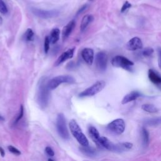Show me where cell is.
<instances>
[{"label":"cell","mask_w":161,"mask_h":161,"mask_svg":"<svg viewBox=\"0 0 161 161\" xmlns=\"http://www.w3.org/2000/svg\"><path fill=\"white\" fill-rule=\"evenodd\" d=\"M69 128L70 130L77 141L81 145V146L86 147L89 146V141L88 138L84 135V134L82 132L81 129L79 127V125L76 121V120H72L69 122Z\"/></svg>","instance_id":"obj_1"},{"label":"cell","mask_w":161,"mask_h":161,"mask_svg":"<svg viewBox=\"0 0 161 161\" xmlns=\"http://www.w3.org/2000/svg\"><path fill=\"white\" fill-rule=\"evenodd\" d=\"M50 91L47 86V83H45V80H42V83H40L39 85L38 91V102L42 108L47 107L49 103Z\"/></svg>","instance_id":"obj_2"},{"label":"cell","mask_w":161,"mask_h":161,"mask_svg":"<svg viewBox=\"0 0 161 161\" xmlns=\"http://www.w3.org/2000/svg\"><path fill=\"white\" fill-rule=\"evenodd\" d=\"M76 80L72 76L69 75H61L51 79L49 82H47V86L50 90H53L61 84H74Z\"/></svg>","instance_id":"obj_3"},{"label":"cell","mask_w":161,"mask_h":161,"mask_svg":"<svg viewBox=\"0 0 161 161\" xmlns=\"http://www.w3.org/2000/svg\"><path fill=\"white\" fill-rule=\"evenodd\" d=\"M56 128L59 135L61 136V137L64 140H68L69 138V133L67 128L65 116L62 113L57 115Z\"/></svg>","instance_id":"obj_4"},{"label":"cell","mask_w":161,"mask_h":161,"mask_svg":"<svg viewBox=\"0 0 161 161\" xmlns=\"http://www.w3.org/2000/svg\"><path fill=\"white\" fill-rule=\"evenodd\" d=\"M105 85L106 83L104 80H99V81L95 83L91 86L89 87L83 91V92L80 93L79 94V96L80 98H84L94 96L103 90L105 87Z\"/></svg>","instance_id":"obj_5"},{"label":"cell","mask_w":161,"mask_h":161,"mask_svg":"<svg viewBox=\"0 0 161 161\" xmlns=\"http://www.w3.org/2000/svg\"><path fill=\"white\" fill-rule=\"evenodd\" d=\"M125 123L123 119H119L112 121L107 126V129L116 135H121L125 131Z\"/></svg>","instance_id":"obj_6"},{"label":"cell","mask_w":161,"mask_h":161,"mask_svg":"<svg viewBox=\"0 0 161 161\" xmlns=\"http://www.w3.org/2000/svg\"><path fill=\"white\" fill-rule=\"evenodd\" d=\"M111 64L114 67H121L130 71V67L133 65V62L128 59L127 57L121 56H116L112 59Z\"/></svg>","instance_id":"obj_7"},{"label":"cell","mask_w":161,"mask_h":161,"mask_svg":"<svg viewBox=\"0 0 161 161\" xmlns=\"http://www.w3.org/2000/svg\"><path fill=\"white\" fill-rule=\"evenodd\" d=\"M31 12L36 17L42 19H49L55 18L59 15V12L56 10H45L37 8H31Z\"/></svg>","instance_id":"obj_8"},{"label":"cell","mask_w":161,"mask_h":161,"mask_svg":"<svg viewBox=\"0 0 161 161\" xmlns=\"http://www.w3.org/2000/svg\"><path fill=\"white\" fill-rule=\"evenodd\" d=\"M108 57L105 53L99 52L96 56V66L100 71L106 70Z\"/></svg>","instance_id":"obj_9"},{"label":"cell","mask_w":161,"mask_h":161,"mask_svg":"<svg viewBox=\"0 0 161 161\" xmlns=\"http://www.w3.org/2000/svg\"><path fill=\"white\" fill-rule=\"evenodd\" d=\"M143 47L142 42L138 37H133L128 42L126 45L127 49L130 51H135L142 49Z\"/></svg>","instance_id":"obj_10"},{"label":"cell","mask_w":161,"mask_h":161,"mask_svg":"<svg viewBox=\"0 0 161 161\" xmlns=\"http://www.w3.org/2000/svg\"><path fill=\"white\" fill-rule=\"evenodd\" d=\"M74 51H75V48H72V49H69L66 52H64L63 53H62V54L59 56V57L57 59L56 62H55V66H59L62 63L64 62L68 59H71L74 56Z\"/></svg>","instance_id":"obj_11"},{"label":"cell","mask_w":161,"mask_h":161,"mask_svg":"<svg viewBox=\"0 0 161 161\" xmlns=\"http://www.w3.org/2000/svg\"><path fill=\"white\" fill-rule=\"evenodd\" d=\"M81 56L85 62L88 65H91L94 60V51L90 48H85L81 52Z\"/></svg>","instance_id":"obj_12"},{"label":"cell","mask_w":161,"mask_h":161,"mask_svg":"<svg viewBox=\"0 0 161 161\" xmlns=\"http://www.w3.org/2000/svg\"><path fill=\"white\" fill-rule=\"evenodd\" d=\"M75 26H76V21L74 20H71L65 26H64L62 30V39L65 40L67 39L71 35L72 31L74 30Z\"/></svg>","instance_id":"obj_13"},{"label":"cell","mask_w":161,"mask_h":161,"mask_svg":"<svg viewBox=\"0 0 161 161\" xmlns=\"http://www.w3.org/2000/svg\"><path fill=\"white\" fill-rule=\"evenodd\" d=\"M141 96V94L139 92H138V91H132L131 93H128L125 96L124 98H123L121 101V103L123 105H125V104L130 103V102L131 101L137 100L138 98L140 97Z\"/></svg>","instance_id":"obj_14"},{"label":"cell","mask_w":161,"mask_h":161,"mask_svg":"<svg viewBox=\"0 0 161 161\" xmlns=\"http://www.w3.org/2000/svg\"><path fill=\"white\" fill-rule=\"evenodd\" d=\"M89 134L91 139L98 146H99V139L100 138V135L98 130L94 127L90 126L89 127Z\"/></svg>","instance_id":"obj_15"},{"label":"cell","mask_w":161,"mask_h":161,"mask_svg":"<svg viewBox=\"0 0 161 161\" xmlns=\"http://www.w3.org/2000/svg\"><path fill=\"white\" fill-rule=\"evenodd\" d=\"M149 78L152 83L155 84H161V76L152 69L149 71Z\"/></svg>","instance_id":"obj_16"},{"label":"cell","mask_w":161,"mask_h":161,"mask_svg":"<svg viewBox=\"0 0 161 161\" xmlns=\"http://www.w3.org/2000/svg\"><path fill=\"white\" fill-rule=\"evenodd\" d=\"M93 20V17L91 15H85L82 19L81 23H80V31H84L86 29H87L88 25L90 24V23Z\"/></svg>","instance_id":"obj_17"},{"label":"cell","mask_w":161,"mask_h":161,"mask_svg":"<svg viewBox=\"0 0 161 161\" xmlns=\"http://www.w3.org/2000/svg\"><path fill=\"white\" fill-rule=\"evenodd\" d=\"M80 151L83 154L89 157H93L96 155V150L92 147H89V146L86 147L82 146L81 147H80Z\"/></svg>","instance_id":"obj_18"},{"label":"cell","mask_w":161,"mask_h":161,"mask_svg":"<svg viewBox=\"0 0 161 161\" xmlns=\"http://www.w3.org/2000/svg\"><path fill=\"white\" fill-rule=\"evenodd\" d=\"M60 30L59 29H53L50 32V40L52 44H56V43L59 39L60 37Z\"/></svg>","instance_id":"obj_19"},{"label":"cell","mask_w":161,"mask_h":161,"mask_svg":"<svg viewBox=\"0 0 161 161\" xmlns=\"http://www.w3.org/2000/svg\"><path fill=\"white\" fill-rule=\"evenodd\" d=\"M142 142L145 146H147L149 143V133L146 128L143 127L142 129Z\"/></svg>","instance_id":"obj_20"},{"label":"cell","mask_w":161,"mask_h":161,"mask_svg":"<svg viewBox=\"0 0 161 161\" xmlns=\"http://www.w3.org/2000/svg\"><path fill=\"white\" fill-rule=\"evenodd\" d=\"M142 109L145 111H147L149 113H156L157 112L158 110L154 105L151 104H145L142 106Z\"/></svg>","instance_id":"obj_21"},{"label":"cell","mask_w":161,"mask_h":161,"mask_svg":"<svg viewBox=\"0 0 161 161\" xmlns=\"http://www.w3.org/2000/svg\"><path fill=\"white\" fill-rule=\"evenodd\" d=\"M146 124L149 126H157L161 124V116L154 118V119H151L147 120L146 121Z\"/></svg>","instance_id":"obj_22"},{"label":"cell","mask_w":161,"mask_h":161,"mask_svg":"<svg viewBox=\"0 0 161 161\" xmlns=\"http://www.w3.org/2000/svg\"><path fill=\"white\" fill-rule=\"evenodd\" d=\"M34 31L31 29H29L26 31L25 34V39L26 41H32L34 40Z\"/></svg>","instance_id":"obj_23"},{"label":"cell","mask_w":161,"mask_h":161,"mask_svg":"<svg viewBox=\"0 0 161 161\" xmlns=\"http://www.w3.org/2000/svg\"><path fill=\"white\" fill-rule=\"evenodd\" d=\"M8 12V8L3 0H0V13L5 15Z\"/></svg>","instance_id":"obj_24"},{"label":"cell","mask_w":161,"mask_h":161,"mask_svg":"<svg viewBox=\"0 0 161 161\" xmlns=\"http://www.w3.org/2000/svg\"><path fill=\"white\" fill-rule=\"evenodd\" d=\"M50 38L48 36H46L45 38V42H44V50L45 52L47 53L49 52V47H50Z\"/></svg>","instance_id":"obj_25"},{"label":"cell","mask_w":161,"mask_h":161,"mask_svg":"<svg viewBox=\"0 0 161 161\" xmlns=\"http://www.w3.org/2000/svg\"><path fill=\"white\" fill-rule=\"evenodd\" d=\"M154 53V50L152 48H146V49H144L142 52V54L145 57H149L151 56L152 53Z\"/></svg>","instance_id":"obj_26"},{"label":"cell","mask_w":161,"mask_h":161,"mask_svg":"<svg viewBox=\"0 0 161 161\" xmlns=\"http://www.w3.org/2000/svg\"><path fill=\"white\" fill-rule=\"evenodd\" d=\"M23 113H24V108H23V105H21L19 115L17 116V119L15 120V122H14L15 124H16V123H17L21 119H22V117H23Z\"/></svg>","instance_id":"obj_27"},{"label":"cell","mask_w":161,"mask_h":161,"mask_svg":"<svg viewBox=\"0 0 161 161\" xmlns=\"http://www.w3.org/2000/svg\"><path fill=\"white\" fill-rule=\"evenodd\" d=\"M8 149L9 150V151L11 153H12L13 154H15L16 155H20L21 154V152L19 151V150H18L17 148L14 147L12 146H9L8 147Z\"/></svg>","instance_id":"obj_28"},{"label":"cell","mask_w":161,"mask_h":161,"mask_svg":"<svg viewBox=\"0 0 161 161\" xmlns=\"http://www.w3.org/2000/svg\"><path fill=\"white\" fill-rule=\"evenodd\" d=\"M132 7V4L128 2V1H125L124 3V4H123V5L121 7V13H124L125 12H126V11L129 9L130 8H131Z\"/></svg>","instance_id":"obj_29"},{"label":"cell","mask_w":161,"mask_h":161,"mask_svg":"<svg viewBox=\"0 0 161 161\" xmlns=\"http://www.w3.org/2000/svg\"><path fill=\"white\" fill-rule=\"evenodd\" d=\"M45 153L48 155V156H49V157L54 156V155H55L54 151H53L51 147H47L45 148Z\"/></svg>","instance_id":"obj_30"},{"label":"cell","mask_w":161,"mask_h":161,"mask_svg":"<svg viewBox=\"0 0 161 161\" xmlns=\"http://www.w3.org/2000/svg\"><path fill=\"white\" fill-rule=\"evenodd\" d=\"M120 144H121V146H122V147L124 149V150L131 149L133 147V144L130 142H124V143H121Z\"/></svg>","instance_id":"obj_31"},{"label":"cell","mask_w":161,"mask_h":161,"mask_svg":"<svg viewBox=\"0 0 161 161\" xmlns=\"http://www.w3.org/2000/svg\"><path fill=\"white\" fill-rule=\"evenodd\" d=\"M86 8H87V5H86V4L84 5V6H83L81 8H80V9L79 10V11H78V13H77V15H79V14H80V13H83V12H84V11L86 9Z\"/></svg>","instance_id":"obj_32"},{"label":"cell","mask_w":161,"mask_h":161,"mask_svg":"<svg viewBox=\"0 0 161 161\" xmlns=\"http://www.w3.org/2000/svg\"><path fill=\"white\" fill-rule=\"evenodd\" d=\"M0 154H1V157H4V155H5V152H4V150L2 148L0 147Z\"/></svg>","instance_id":"obj_33"},{"label":"cell","mask_w":161,"mask_h":161,"mask_svg":"<svg viewBox=\"0 0 161 161\" xmlns=\"http://www.w3.org/2000/svg\"><path fill=\"white\" fill-rule=\"evenodd\" d=\"M159 63H160V66L161 67V49H159Z\"/></svg>","instance_id":"obj_34"},{"label":"cell","mask_w":161,"mask_h":161,"mask_svg":"<svg viewBox=\"0 0 161 161\" xmlns=\"http://www.w3.org/2000/svg\"><path fill=\"white\" fill-rule=\"evenodd\" d=\"M4 118L3 116H1V115H0V121H4Z\"/></svg>","instance_id":"obj_35"},{"label":"cell","mask_w":161,"mask_h":161,"mask_svg":"<svg viewBox=\"0 0 161 161\" xmlns=\"http://www.w3.org/2000/svg\"><path fill=\"white\" fill-rule=\"evenodd\" d=\"M48 161H54V160H53L52 159H48Z\"/></svg>","instance_id":"obj_36"},{"label":"cell","mask_w":161,"mask_h":161,"mask_svg":"<svg viewBox=\"0 0 161 161\" xmlns=\"http://www.w3.org/2000/svg\"><path fill=\"white\" fill-rule=\"evenodd\" d=\"M89 1H93V0H89Z\"/></svg>","instance_id":"obj_37"}]
</instances>
